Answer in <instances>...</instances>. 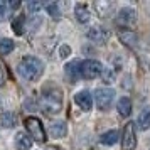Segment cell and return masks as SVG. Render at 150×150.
<instances>
[{
    "mask_svg": "<svg viewBox=\"0 0 150 150\" xmlns=\"http://www.w3.org/2000/svg\"><path fill=\"white\" fill-rule=\"evenodd\" d=\"M113 100H115V91H113L111 88H98L95 91L96 106H98V110H101V111L110 110Z\"/></svg>",
    "mask_w": 150,
    "mask_h": 150,
    "instance_id": "obj_4",
    "label": "cell"
},
{
    "mask_svg": "<svg viewBox=\"0 0 150 150\" xmlns=\"http://www.w3.org/2000/svg\"><path fill=\"white\" fill-rule=\"evenodd\" d=\"M27 8L30 10V14H34V12H37V10H41L42 8V4H39V2H29Z\"/></svg>",
    "mask_w": 150,
    "mask_h": 150,
    "instance_id": "obj_24",
    "label": "cell"
},
{
    "mask_svg": "<svg viewBox=\"0 0 150 150\" xmlns=\"http://www.w3.org/2000/svg\"><path fill=\"white\" fill-rule=\"evenodd\" d=\"M108 37H110V32L105 27H91L88 32L89 41H93L95 44H100V46H103L105 42L108 41Z\"/></svg>",
    "mask_w": 150,
    "mask_h": 150,
    "instance_id": "obj_7",
    "label": "cell"
},
{
    "mask_svg": "<svg viewBox=\"0 0 150 150\" xmlns=\"http://www.w3.org/2000/svg\"><path fill=\"white\" fill-rule=\"evenodd\" d=\"M41 106L47 113H57L62 106V95L61 89L57 88H47L42 91L41 96Z\"/></svg>",
    "mask_w": 150,
    "mask_h": 150,
    "instance_id": "obj_2",
    "label": "cell"
},
{
    "mask_svg": "<svg viewBox=\"0 0 150 150\" xmlns=\"http://www.w3.org/2000/svg\"><path fill=\"white\" fill-rule=\"evenodd\" d=\"M14 47H15L14 41H10V39H0V54L2 56L10 54L14 51Z\"/></svg>",
    "mask_w": 150,
    "mask_h": 150,
    "instance_id": "obj_20",
    "label": "cell"
},
{
    "mask_svg": "<svg viewBox=\"0 0 150 150\" xmlns=\"http://www.w3.org/2000/svg\"><path fill=\"white\" fill-rule=\"evenodd\" d=\"M30 145H32V138L27 133L19 132L17 137H15V147H17V150H29Z\"/></svg>",
    "mask_w": 150,
    "mask_h": 150,
    "instance_id": "obj_13",
    "label": "cell"
},
{
    "mask_svg": "<svg viewBox=\"0 0 150 150\" xmlns=\"http://www.w3.org/2000/svg\"><path fill=\"white\" fill-rule=\"evenodd\" d=\"M17 122V118H15L14 113H10V111H4V113H0V125L2 127H5V128H12Z\"/></svg>",
    "mask_w": 150,
    "mask_h": 150,
    "instance_id": "obj_17",
    "label": "cell"
},
{
    "mask_svg": "<svg viewBox=\"0 0 150 150\" xmlns=\"http://www.w3.org/2000/svg\"><path fill=\"white\" fill-rule=\"evenodd\" d=\"M74 14H76V19H78V22H81V24H86V22L89 21V10L83 4H78L76 5V10H74Z\"/></svg>",
    "mask_w": 150,
    "mask_h": 150,
    "instance_id": "obj_16",
    "label": "cell"
},
{
    "mask_svg": "<svg viewBox=\"0 0 150 150\" xmlns=\"http://www.w3.org/2000/svg\"><path fill=\"white\" fill-rule=\"evenodd\" d=\"M5 14H7V4L5 2H0V21L5 19Z\"/></svg>",
    "mask_w": 150,
    "mask_h": 150,
    "instance_id": "obj_25",
    "label": "cell"
},
{
    "mask_svg": "<svg viewBox=\"0 0 150 150\" xmlns=\"http://www.w3.org/2000/svg\"><path fill=\"white\" fill-rule=\"evenodd\" d=\"M137 21V14L133 8H122L120 12H118V24H122V25H132V24H135Z\"/></svg>",
    "mask_w": 150,
    "mask_h": 150,
    "instance_id": "obj_9",
    "label": "cell"
},
{
    "mask_svg": "<svg viewBox=\"0 0 150 150\" xmlns=\"http://www.w3.org/2000/svg\"><path fill=\"white\" fill-rule=\"evenodd\" d=\"M49 150H61L59 147H49Z\"/></svg>",
    "mask_w": 150,
    "mask_h": 150,
    "instance_id": "obj_29",
    "label": "cell"
},
{
    "mask_svg": "<svg viewBox=\"0 0 150 150\" xmlns=\"http://www.w3.org/2000/svg\"><path fill=\"white\" fill-rule=\"evenodd\" d=\"M74 101H76V105L81 110H84V111H89L91 106H93V98H91V95H89L88 91H79V93L74 96Z\"/></svg>",
    "mask_w": 150,
    "mask_h": 150,
    "instance_id": "obj_10",
    "label": "cell"
},
{
    "mask_svg": "<svg viewBox=\"0 0 150 150\" xmlns=\"http://www.w3.org/2000/svg\"><path fill=\"white\" fill-rule=\"evenodd\" d=\"M79 66H81V61H78V59H74V61H71L69 64H66V76H68L69 83H76L81 78V69H79Z\"/></svg>",
    "mask_w": 150,
    "mask_h": 150,
    "instance_id": "obj_8",
    "label": "cell"
},
{
    "mask_svg": "<svg viewBox=\"0 0 150 150\" xmlns=\"http://www.w3.org/2000/svg\"><path fill=\"white\" fill-rule=\"evenodd\" d=\"M42 71H44V64L35 56H25V57H22V61L17 66V73L25 81H35V79H39L42 76Z\"/></svg>",
    "mask_w": 150,
    "mask_h": 150,
    "instance_id": "obj_1",
    "label": "cell"
},
{
    "mask_svg": "<svg viewBox=\"0 0 150 150\" xmlns=\"http://www.w3.org/2000/svg\"><path fill=\"white\" fill-rule=\"evenodd\" d=\"M4 84V71H2V68H0V86Z\"/></svg>",
    "mask_w": 150,
    "mask_h": 150,
    "instance_id": "obj_28",
    "label": "cell"
},
{
    "mask_svg": "<svg viewBox=\"0 0 150 150\" xmlns=\"http://www.w3.org/2000/svg\"><path fill=\"white\" fill-rule=\"evenodd\" d=\"M25 128L30 133V138H34L37 142H46V130H44V125L39 118H34V116H29L25 118Z\"/></svg>",
    "mask_w": 150,
    "mask_h": 150,
    "instance_id": "obj_3",
    "label": "cell"
},
{
    "mask_svg": "<svg viewBox=\"0 0 150 150\" xmlns=\"http://www.w3.org/2000/svg\"><path fill=\"white\" fill-rule=\"evenodd\" d=\"M24 25H25V15H19L14 22H12V29L17 35L24 34Z\"/></svg>",
    "mask_w": 150,
    "mask_h": 150,
    "instance_id": "obj_21",
    "label": "cell"
},
{
    "mask_svg": "<svg viewBox=\"0 0 150 150\" xmlns=\"http://www.w3.org/2000/svg\"><path fill=\"white\" fill-rule=\"evenodd\" d=\"M66 133H68V127H66V123L62 120H57V122L51 123V127H49V135L51 137L62 138V137H66Z\"/></svg>",
    "mask_w": 150,
    "mask_h": 150,
    "instance_id": "obj_11",
    "label": "cell"
},
{
    "mask_svg": "<svg viewBox=\"0 0 150 150\" xmlns=\"http://www.w3.org/2000/svg\"><path fill=\"white\" fill-rule=\"evenodd\" d=\"M101 64L95 59H86V61H81V78H86V79H95L96 76L101 73Z\"/></svg>",
    "mask_w": 150,
    "mask_h": 150,
    "instance_id": "obj_5",
    "label": "cell"
},
{
    "mask_svg": "<svg viewBox=\"0 0 150 150\" xmlns=\"http://www.w3.org/2000/svg\"><path fill=\"white\" fill-rule=\"evenodd\" d=\"M19 5H21V2H19V0H14V2L7 4V7H10V8H19Z\"/></svg>",
    "mask_w": 150,
    "mask_h": 150,
    "instance_id": "obj_27",
    "label": "cell"
},
{
    "mask_svg": "<svg viewBox=\"0 0 150 150\" xmlns=\"http://www.w3.org/2000/svg\"><path fill=\"white\" fill-rule=\"evenodd\" d=\"M95 7L101 17H108V14L113 10V4L111 2H95Z\"/></svg>",
    "mask_w": 150,
    "mask_h": 150,
    "instance_id": "obj_18",
    "label": "cell"
},
{
    "mask_svg": "<svg viewBox=\"0 0 150 150\" xmlns=\"http://www.w3.org/2000/svg\"><path fill=\"white\" fill-rule=\"evenodd\" d=\"M137 125L140 130H149L150 128V108H145L140 111L138 115V120H137Z\"/></svg>",
    "mask_w": 150,
    "mask_h": 150,
    "instance_id": "obj_15",
    "label": "cell"
},
{
    "mask_svg": "<svg viewBox=\"0 0 150 150\" xmlns=\"http://www.w3.org/2000/svg\"><path fill=\"white\" fill-rule=\"evenodd\" d=\"M123 150H135L137 147V135H135V123L128 122L123 128V140H122Z\"/></svg>",
    "mask_w": 150,
    "mask_h": 150,
    "instance_id": "obj_6",
    "label": "cell"
},
{
    "mask_svg": "<svg viewBox=\"0 0 150 150\" xmlns=\"http://www.w3.org/2000/svg\"><path fill=\"white\" fill-rule=\"evenodd\" d=\"M118 37H120V41L125 44V46H128V47H137V44H138V37H137L135 32H132V30H118Z\"/></svg>",
    "mask_w": 150,
    "mask_h": 150,
    "instance_id": "obj_12",
    "label": "cell"
},
{
    "mask_svg": "<svg viewBox=\"0 0 150 150\" xmlns=\"http://www.w3.org/2000/svg\"><path fill=\"white\" fill-rule=\"evenodd\" d=\"M47 12L51 14L52 19H59V17H61V12H59L57 4H49V5H47Z\"/></svg>",
    "mask_w": 150,
    "mask_h": 150,
    "instance_id": "obj_23",
    "label": "cell"
},
{
    "mask_svg": "<svg viewBox=\"0 0 150 150\" xmlns=\"http://www.w3.org/2000/svg\"><path fill=\"white\" fill-rule=\"evenodd\" d=\"M116 108H118V113H120L123 118L130 116V113H132V100L127 98V96L120 98V101H118V105H116Z\"/></svg>",
    "mask_w": 150,
    "mask_h": 150,
    "instance_id": "obj_14",
    "label": "cell"
},
{
    "mask_svg": "<svg viewBox=\"0 0 150 150\" xmlns=\"http://www.w3.org/2000/svg\"><path fill=\"white\" fill-rule=\"evenodd\" d=\"M101 78H103V81L106 83V84H110V83H113L115 81V73H113V69L111 68H101Z\"/></svg>",
    "mask_w": 150,
    "mask_h": 150,
    "instance_id": "obj_22",
    "label": "cell"
},
{
    "mask_svg": "<svg viewBox=\"0 0 150 150\" xmlns=\"http://www.w3.org/2000/svg\"><path fill=\"white\" fill-rule=\"evenodd\" d=\"M101 143L103 145H113V143H116V140H118V130H110V132H106L105 135H101Z\"/></svg>",
    "mask_w": 150,
    "mask_h": 150,
    "instance_id": "obj_19",
    "label": "cell"
},
{
    "mask_svg": "<svg viewBox=\"0 0 150 150\" xmlns=\"http://www.w3.org/2000/svg\"><path fill=\"white\" fill-rule=\"evenodd\" d=\"M69 52H71V49H69L68 46H62V47L59 49V54H61V57H68Z\"/></svg>",
    "mask_w": 150,
    "mask_h": 150,
    "instance_id": "obj_26",
    "label": "cell"
}]
</instances>
